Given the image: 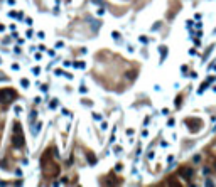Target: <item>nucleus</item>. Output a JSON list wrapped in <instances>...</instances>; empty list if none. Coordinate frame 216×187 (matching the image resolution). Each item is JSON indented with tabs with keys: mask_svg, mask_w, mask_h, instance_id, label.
I'll list each match as a JSON object with an SVG mask.
<instances>
[{
	"mask_svg": "<svg viewBox=\"0 0 216 187\" xmlns=\"http://www.w3.org/2000/svg\"><path fill=\"white\" fill-rule=\"evenodd\" d=\"M41 164H42V172L47 175V177H56V175L59 174V167L56 165L51 159V154L46 150V154L42 155V159H41Z\"/></svg>",
	"mask_w": 216,
	"mask_h": 187,
	"instance_id": "1",
	"label": "nucleus"
},
{
	"mask_svg": "<svg viewBox=\"0 0 216 187\" xmlns=\"http://www.w3.org/2000/svg\"><path fill=\"white\" fill-rule=\"evenodd\" d=\"M12 145L15 148H20L24 147V135H22V130H20V127L15 123L14 125V137H12Z\"/></svg>",
	"mask_w": 216,
	"mask_h": 187,
	"instance_id": "2",
	"label": "nucleus"
},
{
	"mask_svg": "<svg viewBox=\"0 0 216 187\" xmlns=\"http://www.w3.org/2000/svg\"><path fill=\"white\" fill-rule=\"evenodd\" d=\"M15 100V91L10 88H4L0 89V103H10Z\"/></svg>",
	"mask_w": 216,
	"mask_h": 187,
	"instance_id": "3",
	"label": "nucleus"
},
{
	"mask_svg": "<svg viewBox=\"0 0 216 187\" xmlns=\"http://www.w3.org/2000/svg\"><path fill=\"white\" fill-rule=\"evenodd\" d=\"M181 177H182V179H191V177H193V169H191V167L181 169Z\"/></svg>",
	"mask_w": 216,
	"mask_h": 187,
	"instance_id": "4",
	"label": "nucleus"
},
{
	"mask_svg": "<svg viewBox=\"0 0 216 187\" xmlns=\"http://www.w3.org/2000/svg\"><path fill=\"white\" fill-rule=\"evenodd\" d=\"M88 160H90V164H91V165H95V164H96V159H95V155L91 154V152H88Z\"/></svg>",
	"mask_w": 216,
	"mask_h": 187,
	"instance_id": "5",
	"label": "nucleus"
},
{
	"mask_svg": "<svg viewBox=\"0 0 216 187\" xmlns=\"http://www.w3.org/2000/svg\"><path fill=\"white\" fill-rule=\"evenodd\" d=\"M41 125H42V123H37V125H36V128L32 127V133H34V135H37V133H39V130H41Z\"/></svg>",
	"mask_w": 216,
	"mask_h": 187,
	"instance_id": "6",
	"label": "nucleus"
},
{
	"mask_svg": "<svg viewBox=\"0 0 216 187\" xmlns=\"http://www.w3.org/2000/svg\"><path fill=\"white\" fill-rule=\"evenodd\" d=\"M161 54H162V61H164L166 56H167V49H166V47H161Z\"/></svg>",
	"mask_w": 216,
	"mask_h": 187,
	"instance_id": "7",
	"label": "nucleus"
},
{
	"mask_svg": "<svg viewBox=\"0 0 216 187\" xmlns=\"http://www.w3.org/2000/svg\"><path fill=\"white\" fill-rule=\"evenodd\" d=\"M135 76H137V73H135V71H132V73H127V78H130V79H134Z\"/></svg>",
	"mask_w": 216,
	"mask_h": 187,
	"instance_id": "8",
	"label": "nucleus"
},
{
	"mask_svg": "<svg viewBox=\"0 0 216 187\" xmlns=\"http://www.w3.org/2000/svg\"><path fill=\"white\" fill-rule=\"evenodd\" d=\"M36 118H37V111H32V113H31V121H34Z\"/></svg>",
	"mask_w": 216,
	"mask_h": 187,
	"instance_id": "9",
	"label": "nucleus"
},
{
	"mask_svg": "<svg viewBox=\"0 0 216 187\" xmlns=\"http://www.w3.org/2000/svg\"><path fill=\"white\" fill-rule=\"evenodd\" d=\"M14 111H15V115H20V111H22V108H20V106H15V108H14Z\"/></svg>",
	"mask_w": 216,
	"mask_h": 187,
	"instance_id": "10",
	"label": "nucleus"
},
{
	"mask_svg": "<svg viewBox=\"0 0 216 187\" xmlns=\"http://www.w3.org/2000/svg\"><path fill=\"white\" fill-rule=\"evenodd\" d=\"M22 86H24V88H29V81H27V79H22Z\"/></svg>",
	"mask_w": 216,
	"mask_h": 187,
	"instance_id": "11",
	"label": "nucleus"
},
{
	"mask_svg": "<svg viewBox=\"0 0 216 187\" xmlns=\"http://www.w3.org/2000/svg\"><path fill=\"white\" fill-rule=\"evenodd\" d=\"M32 73H34V74H39V73H41V67H34Z\"/></svg>",
	"mask_w": 216,
	"mask_h": 187,
	"instance_id": "12",
	"label": "nucleus"
},
{
	"mask_svg": "<svg viewBox=\"0 0 216 187\" xmlns=\"http://www.w3.org/2000/svg\"><path fill=\"white\" fill-rule=\"evenodd\" d=\"M140 42H144V44H147L148 40H147V37H144V35H140Z\"/></svg>",
	"mask_w": 216,
	"mask_h": 187,
	"instance_id": "13",
	"label": "nucleus"
},
{
	"mask_svg": "<svg viewBox=\"0 0 216 187\" xmlns=\"http://www.w3.org/2000/svg\"><path fill=\"white\" fill-rule=\"evenodd\" d=\"M161 27V22H157V24H154V27H152V30H155V29H159Z\"/></svg>",
	"mask_w": 216,
	"mask_h": 187,
	"instance_id": "14",
	"label": "nucleus"
},
{
	"mask_svg": "<svg viewBox=\"0 0 216 187\" xmlns=\"http://www.w3.org/2000/svg\"><path fill=\"white\" fill-rule=\"evenodd\" d=\"M181 105V96H177V100H176V106H179Z\"/></svg>",
	"mask_w": 216,
	"mask_h": 187,
	"instance_id": "15",
	"label": "nucleus"
},
{
	"mask_svg": "<svg viewBox=\"0 0 216 187\" xmlns=\"http://www.w3.org/2000/svg\"><path fill=\"white\" fill-rule=\"evenodd\" d=\"M2 79H7V76H5V74H2V73H0V81H2Z\"/></svg>",
	"mask_w": 216,
	"mask_h": 187,
	"instance_id": "16",
	"label": "nucleus"
},
{
	"mask_svg": "<svg viewBox=\"0 0 216 187\" xmlns=\"http://www.w3.org/2000/svg\"><path fill=\"white\" fill-rule=\"evenodd\" d=\"M215 169H216V160H215Z\"/></svg>",
	"mask_w": 216,
	"mask_h": 187,
	"instance_id": "17",
	"label": "nucleus"
}]
</instances>
